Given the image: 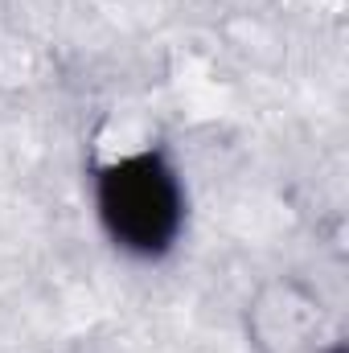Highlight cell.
<instances>
[{
  "instance_id": "1",
  "label": "cell",
  "mask_w": 349,
  "mask_h": 353,
  "mask_svg": "<svg viewBox=\"0 0 349 353\" xmlns=\"http://www.w3.org/2000/svg\"><path fill=\"white\" fill-rule=\"evenodd\" d=\"M94 214L132 259H165L185 230V185L165 148H140L94 173Z\"/></svg>"
},
{
  "instance_id": "2",
  "label": "cell",
  "mask_w": 349,
  "mask_h": 353,
  "mask_svg": "<svg viewBox=\"0 0 349 353\" xmlns=\"http://www.w3.org/2000/svg\"><path fill=\"white\" fill-rule=\"evenodd\" d=\"M333 353H346V350H341V345H337V350H333Z\"/></svg>"
}]
</instances>
